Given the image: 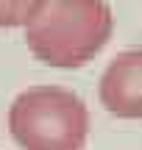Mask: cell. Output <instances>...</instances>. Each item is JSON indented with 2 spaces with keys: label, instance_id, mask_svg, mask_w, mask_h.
<instances>
[{
  "label": "cell",
  "instance_id": "obj_1",
  "mask_svg": "<svg viewBox=\"0 0 142 150\" xmlns=\"http://www.w3.org/2000/svg\"><path fill=\"white\" fill-rule=\"evenodd\" d=\"M22 28L28 50L42 64L75 70L106 47L114 14L106 0H42Z\"/></svg>",
  "mask_w": 142,
  "mask_h": 150
},
{
  "label": "cell",
  "instance_id": "obj_2",
  "mask_svg": "<svg viewBox=\"0 0 142 150\" xmlns=\"http://www.w3.org/2000/svg\"><path fill=\"white\" fill-rule=\"evenodd\" d=\"M9 134L22 150H84L89 108L61 86H31L9 108Z\"/></svg>",
  "mask_w": 142,
  "mask_h": 150
},
{
  "label": "cell",
  "instance_id": "obj_3",
  "mask_svg": "<svg viewBox=\"0 0 142 150\" xmlns=\"http://www.w3.org/2000/svg\"><path fill=\"white\" fill-rule=\"evenodd\" d=\"M100 106L120 120H142V47L123 50L109 61L98 86Z\"/></svg>",
  "mask_w": 142,
  "mask_h": 150
},
{
  "label": "cell",
  "instance_id": "obj_4",
  "mask_svg": "<svg viewBox=\"0 0 142 150\" xmlns=\"http://www.w3.org/2000/svg\"><path fill=\"white\" fill-rule=\"evenodd\" d=\"M42 0H0V28H20L31 20Z\"/></svg>",
  "mask_w": 142,
  "mask_h": 150
}]
</instances>
